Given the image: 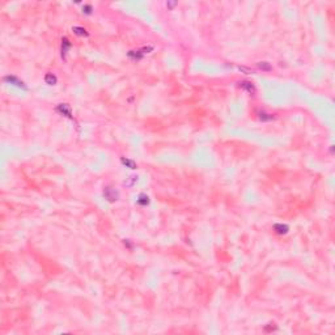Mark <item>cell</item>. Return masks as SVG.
Instances as JSON below:
<instances>
[{"label": "cell", "mask_w": 335, "mask_h": 335, "mask_svg": "<svg viewBox=\"0 0 335 335\" xmlns=\"http://www.w3.org/2000/svg\"><path fill=\"white\" fill-rule=\"evenodd\" d=\"M72 30L75 31V34L77 35H88V31H86L84 27H80V26H73Z\"/></svg>", "instance_id": "cell-11"}, {"label": "cell", "mask_w": 335, "mask_h": 335, "mask_svg": "<svg viewBox=\"0 0 335 335\" xmlns=\"http://www.w3.org/2000/svg\"><path fill=\"white\" fill-rule=\"evenodd\" d=\"M122 164L123 165H126V166L127 168H130V169H136L137 166H136V163L135 161H132V160H128V159H124V157H122Z\"/></svg>", "instance_id": "cell-8"}, {"label": "cell", "mask_w": 335, "mask_h": 335, "mask_svg": "<svg viewBox=\"0 0 335 335\" xmlns=\"http://www.w3.org/2000/svg\"><path fill=\"white\" fill-rule=\"evenodd\" d=\"M143 55H144V53H141V51H130L128 53V56L132 59H136V60L143 58Z\"/></svg>", "instance_id": "cell-10"}, {"label": "cell", "mask_w": 335, "mask_h": 335, "mask_svg": "<svg viewBox=\"0 0 335 335\" xmlns=\"http://www.w3.org/2000/svg\"><path fill=\"white\" fill-rule=\"evenodd\" d=\"M240 86H241L242 89L247 90V92H249V93H254V92H255V88H254V85L251 84L250 81H241V82H240Z\"/></svg>", "instance_id": "cell-5"}, {"label": "cell", "mask_w": 335, "mask_h": 335, "mask_svg": "<svg viewBox=\"0 0 335 335\" xmlns=\"http://www.w3.org/2000/svg\"><path fill=\"white\" fill-rule=\"evenodd\" d=\"M71 47V43H69V41L67 38H63L62 39V56L64 58L66 56V54H67V50H68Z\"/></svg>", "instance_id": "cell-6"}, {"label": "cell", "mask_w": 335, "mask_h": 335, "mask_svg": "<svg viewBox=\"0 0 335 335\" xmlns=\"http://www.w3.org/2000/svg\"><path fill=\"white\" fill-rule=\"evenodd\" d=\"M104 196H105V199H108L109 202L113 203V202H115V200H118L119 194H118V191H115L113 187L108 186V187L104 188Z\"/></svg>", "instance_id": "cell-1"}, {"label": "cell", "mask_w": 335, "mask_h": 335, "mask_svg": "<svg viewBox=\"0 0 335 335\" xmlns=\"http://www.w3.org/2000/svg\"><path fill=\"white\" fill-rule=\"evenodd\" d=\"M166 5H168V7H174L176 3H166Z\"/></svg>", "instance_id": "cell-15"}, {"label": "cell", "mask_w": 335, "mask_h": 335, "mask_svg": "<svg viewBox=\"0 0 335 335\" xmlns=\"http://www.w3.org/2000/svg\"><path fill=\"white\" fill-rule=\"evenodd\" d=\"M45 81H46V84H49V85H55L56 84V76L53 73H47L45 76Z\"/></svg>", "instance_id": "cell-7"}, {"label": "cell", "mask_w": 335, "mask_h": 335, "mask_svg": "<svg viewBox=\"0 0 335 335\" xmlns=\"http://www.w3.org/2000/svg\"><path fill=\"white\" fill-rule=\"evenodd\" d=\"M82 12L86 13V14H90V13H92V7H90V5H84V8H82Z\"/></svg>", "instance_id": "cell-14"}, {"label": "cell", "mask_w": 335, "mask_h": 335, "mask_svg": "<svg viewBox=\"0 0 335 335\" xmlns=\"http://www.w3.org/2000/svg\"><path fill=\"white\" fill-rule=\"evenodd\" d=\"M56 110L58 111H60L62 114H64L66 117H68V118H71V109H69V106L68 105H66V104H60L56 108Z\"/></svg>", "instance_id": "cell-4"}, {"label": "cell", "mask_w": 335, "mask_h": 335, "mask_svg": "<svg viewBox=\"0 0 335 335\" xmlns=\"http://www.w3.org/2000/svg\"><path fill=\"white\" fill-rule=\"evenodd\" d=\"M137 203L141 204V206H147V204L149 203V198H148L147 195L141 194V195L139 196V199H137Z\"/></svg>", "instance_id": "cell-12"}, {"label": "cell", "mask_w": 335, "mask_h": 335, "mask_svg": "<svg viewBox=\"0 0 335 335\" xmlns=\"http://www.w3.org/2000/svg\"><path fill=\"white\" fill-rule=\"evenodd\" d=\"M274 229L275 232H276L278 234H285L287 232H288V225H285V224H275L274 225Z\"/></svg>", "instance_id": "cell-3"}, {"label": "cell", "mask_w": 335, "mask_h": 335, "mask_svg": "<svg viewBox=\"0 0 335 335\" xmlns=\"http://www.w3.org/2000/svg\"><path fill=\"white\" fill-rule=\"evenodd\" d=\"M258 117H259V119L261 121H271V119H274V115H271V114H267V113H265V111H258Z\"/></svg>", "instance_id": "cell-9"}, {"label": "cell", "mask_w": 335, "mask_h": 335, "mask_svg": "<svg viewBox=\"0 0 335 335\" xmlns=\"http://www.w3.org/2000/svg\"><path fill=\"white\" fill-rule=\"evenodd\" d=\"M4 81L9 82V84H12V85L18 86V88H22L24 90H26V89H27V88H26V85L24 84V82H22L21 80H18V79L16 77V76H5V77H4Z\"/></svg>", "instance_id": "cell-2"}, {"label": "cell", "mask_w": 335, "mask_h": 335, "mask_svg": "<svg viewBox=\"0 0 335 335\" xmlns=\"http://www.w3.org/2000/svg\"><path fill=\"white\" fill-rule=\"evenodd\" d=\"M258 67H259L261 69H263V71H271V66H270L267 62H261V63H258Z\"/></svg>", "instance_id": "cell-13"}]
</instances>
